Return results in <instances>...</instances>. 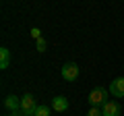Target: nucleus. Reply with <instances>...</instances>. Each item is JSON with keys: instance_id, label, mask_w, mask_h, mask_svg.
<instances>
[{"instance_id": "obj_9", "label": "nucleus", "mask_w": 124, "mask_h": 116, "mask_svg": "<svg viewBox=\"0 0 124 116\" xmlns=\"http://www.w3.org/2000/svg\"><path fill=\"white\" fill-rule=\"evenodd\" d=\"M50 112H52L50 106H37V110H35L33 116H50Z\"/></svg>"}, {"instance_id": "obj_7", "label": "nucleus", "mask_w": 124, "mask_h": 116, "mask_svg": "<svg viewBox=\"0 0 124 116\" xmlns=\"http://www.w3.org/2000/svg\"><path fill=\"white\" fill-rule=\"evenodd\" d=\"M4 106L8 108L10 112H15V110H21V98H17V95H8V98L4 99Z\"/></svg>"}, {"instance_id": "obj_1", "label": "nucleus", "mask_w": 124, "mask_h": 116, "mask_svg": "<svg viewBox=\"0 0 124 116\" xmlns=\"http://www.w3.org/2000/svg\"><path fill=\"white\" fill-rule=\"evenodd\" d=\"M108 95H110V89H106V87H95L89 93V102H91V106H103L108 102Z\"/></svg>"}, {"instance_id": "obj_8", "label": "nucleus", "mask_w": 124, "mask_h": 116, "mask_svg": "<svg viewBox=\"0 0 124 116\" xmlns=\"http://www.w3.org/2000/svg\"><path fill=\"white\" fill-rule=\"evenodd\" d=\"M8 64H10V50L0 48V68H8Z\"/></svg>"}, {"instance_id": "obj_5", "label": "nucleus", "mask_w": 124, "mask_h": 116, "mask_svg": "<svg viewBox=\"0 0 124 116\" xmlns=\"http://www.w3.org/2000/svg\"><path fill=\"white\" fill-rule=\"evenodd\" d=\"M101 112H103V116H120V104L108 99V102L101 106Z\"/></svg>"}, {"instance_id": "obj_6", "label": "nucleus", "mask_w": 124, "mask_h": 116, "mask_svg": "<svg viewBox=\"0 0 124 116\" xmlns=\"http://www.w3.org/2000/svg\"><path fill=\"white\" fill-rule=\"evenodd\" d=\"M52 110H56V112L68 110V99L64 98V95H56V98L52 99Z\"/></svg>"}, {"instance_id": "obj_3", "label": "nucleus", "mask_w": 124, "mask_h": 116, "mask_svg": "<svg viewBox=\"0 0 124 116\" xmlns=\"http://www.w3.org/2000/svg\"><path fill=\"white\" fill-rule=\"evenodd\" d=\"M62 79L64 81H77L79 79V64L66 62L64 66H62Z\"/></svg>"}, {"instance_id": "obj_13", "label": "nucleus", "mask_w": 124, "mask_h": 116, "mask_svg": "<svg viewBox=\"0 0 124 116\" xmlns=\"http://www.w3.org/2000/svg\"><path fill=\"white\" fill-rule=\"evenodd\" d=\"M10 116H25L23 112H19V110H15V112H10Z\"/></svg>"}, {"instance_id": "obj_4", "label": "nucleus", "mask_w": 124, "mask_h": 116, "mask_svg": "<svg viewBox=\"0 0 124 116\" xmlns=\"http://www.w3.org/2000/svg\"><path fill=\"white\" fill-rule=\"evenodd\" d=\"M110 93L114 98H124V77H118L110 83Z\"/></svg>"}, {"instance_id": "obj_11", "label": "nucleus", "mask_w": 124, "mask_h": 116, "mask_svg": "<svg viewBox=\"0 0 124 116\" xmlns=\"http://www.w3.org/2000/svg\"><path fill=\"white\" fill-rule=\"evenodd\" d=\"M46 46H48V44H46V40H44V37H39V40H37V52H46Z\"/></svg>"}, {"instance_id": "obj_10", "label": "nucleus", "mask_w": 124, "mask_h": 116, "mask_svg": "<svg viewBox=\"0 0 124 116\" xmlns=\"http://www.w3.org/2000/svg\"><path fill=\"white\" fill-rule=\"evenodd\" d=\"M87 116H103V112H101V108H99V106H93L91 110L87 112Z\"/></svg>"}, {"instance_id": "obj_12", "label": "nucleus", "mask_w": 124, "mask_h": 116, "mask_svg": "<svg viewBox=\"0 0 124 116\" xmlns=\"http://www.w3.org/2000/svg\"><path fill=\"white\" fill-rule=\"evenodd\" d=\"M31 37H35V40H39V37H41V31L37 29V27H33V29H31Z\"/></svg>"}, {"instance_id": "obj_2", "label": "nucleus", "mask_w": 124, "mask_h": 116, "mask_svg": "<svg viewBox=\"0 0 124 116\" xmlns=\"http://www.w3.org/2000/svg\"><path fill=\"white\" fill-rule=\"evenodd\" d=\"M35 110H37V104H35V99H33V95H31V93L23 95V98H21V112L25 116H33Z\"/></svg>"}]
</instances>
